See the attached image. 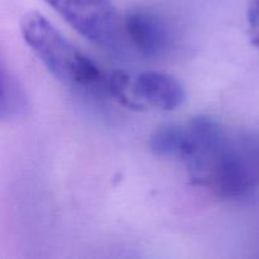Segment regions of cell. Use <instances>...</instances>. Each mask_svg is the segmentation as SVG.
Instances as JSON below:
<instances>
[{"mask_svg":"<svg viewBox=\"0 0 259 259\" xmlns=\"http://www.w3.org/2000/svg\"><path fill=\"white\" fill-rule=\"evenodd\" d=\"M20 30L38 60L61 82L91 93L105 90L106 73L42 14H25Z\"/></svg>","mask_w":259,"mask_h":259,"instance_id":"1","label":"cell"},{"mask_svg":"<svg viewBox=\"0 0 259 259\" xmlns=\"http://www.w3.org/2000/svg\"><path fill=\"white\" fill-rule=\"evenodd\" d=\"M105 91L125 108L138 111L176 110L186 99L182 83L174 76L159 71L139 73L111 71L106 73Z\"/></svg>","mask_w":259,"mask_h":259,"instance_id":"2","label":"cell"},{"mask_svg":"<svg viewBox=\"0 0 259 259\" xmlns=\"http://www.w3.org/2000/svg\"><path fill=\"white\" fill-rule=\"evenodd\" d=\"M76 32L104 48H116L121 29L111 0H46Z\"/></svg>","mask_w":259,"mask_h":259,"instance_id":"3","label":"cell"},{"mask_svg":"<svg viewBox=\"0 0 259 259\" xmlns=\"http://www.w3.org/2000/svg\"><path fill=\"white\" fill-rule=\"evenodd\" d=\"M123 29L143 57H159L169 46V32L164 20L146 8L128 10L123 18Z\"/></svg>","mask_w":259,"mask_h":259,"instance_id":"4","label":"cell"},{"mask_svg":"<svg viewBox=\"0 0 259 259\" xmlns=\"http://www.w3.org/2000/svg\"><path fill=\"white\" fill-rule=\"evenodd\" d=\"M28 108L23 86L0 57V121L19 118Z\"/></svg>","mask_w":259,"mask_h":259,"instance_id":"5","label":"cell"},{"mask_svg":"<svg viewBox=\"0 0 259 259\" xmlns=\"http://www.w3.org/2000/svg\"><path fill=\"white\" fill-rule=\"evenodd\" d=\"M185 128L181 124H163L149 137V149L159 158H181Z\"/></svg>","mask_w":259,"mask_h":259,"instance_id":"6","label":"cell"},{"mask_svg":"<svg viewBox=\"0 0 259 259\" xmlns=\"http://www.w3.org/2000/svg\"><path fill=\"white\" fill-rule=\"evenodd\" d=\"M248 25L250 39L259 48V0H250L248 7Z\"/></svg>","mask_w":259,"mask_h":259,"instance_id":"7","label":"cell"}]
</instances>
